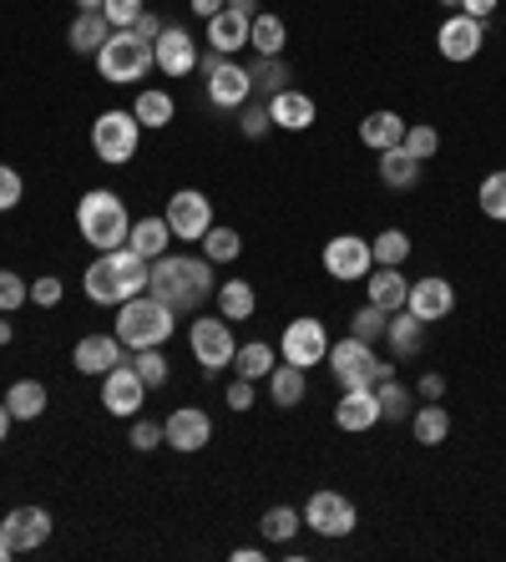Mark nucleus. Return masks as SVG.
I'll return each mask as SVG.
<instances>
[{
    "label": "nucleus",
    "instance_id": "nucleus-1",
    "mask_svg": "<svg viewBox=\"0 0 506 562\" xmlns=\"http://www.w3.org/2000/svg\"><path fill=\"white\" fill-rule=\"evenodd\" d=\"M147 294L162 300L172 314L203 310V304L218 294V284H213V263L209 259H188V254H162V259H153Z\"/></svg>",
    "mask_w": 506,
    "mask_h": 562
},
{
    "label": "nucleus",
    "instance_id": "nucleus-2",
    "mask_svg": "<svg viewBox=\"0 0 506 562\" xmlns=\"http://www.w3.org/2000/svg\"><path fill=\"white\" fill-rule=\"evenodd\" d=\"M147 274H153V263H147L137 249L122 244V249L97 254V259L87 263L81 289H87L91 304H112V310H117V304L132 300V294H147Z\"/></svg>",
    "mask_w": 506,
    "mask_h": 562
},
{
    "label": "nucleus",
    "instance_id": "nucleus-3",
    "mask_svg": "<svg viewBox=\"0 0 506 562\" xmlns=\"http://www.w3.org/2000/svg\"><path fill=\"white\" fill-rule=\"evenodd\" d=\"M77 234L87 238L97 254L122 249V244H127V234H132L127 203H122L112 188H91V193H81V203H77Z\"/></svg>",
    "mask_w": 506,
    "mask_h": 562
},
{
    "label": "nucleus",
    "instance_id": "nucleus-4",
    "mask_svg": "<svg viewBox=\"0 0 506 562\" xmlns=\"http://www.w3.org/2000/svg\"><path fill=\"white\" fill-rule=\"evenodd\" d=\"M112 335H117L127 350H157V345L172 340V325H178V314L168 310L162 300L153 294H132V300L117 304V319H112Z\"/></svg>",
    "mask_w": 506,
    "mask_h": 562
},
{
    "label": "nucleus",
    "instance_id": "nucleus-5",
    "mask_svg": "<svg viewBox=\"0 0 506 562\" xmlns=\"http://www.w3.org/2000/svg\"><path fill=\"white\" fill-rule=\"evenodd\" d=\"M153 66H157L153 41H143L137 31H112L106 46L97 52V71H102V81H112V87H132V81H143Z\"/></svg>",
    "mask_w": 506,
    "mask_h": 562
},
{
    "label": "nucleus",
    "instance_id": "nucleus-6",
    "mask_svg": "<svg viewBox=\"0 0 506 562\" xmlns=\"http://www.w3.org/2000/svg\"><path fill=\"white\" fill-rule=\"evenodd\" d=\"M137 147H143V122L132 112H122V106H112V112H102L91 122V153L102 157L106 168H127L137 157Z\"/></svg>",
    "mask_w": 506,
    "mask_h": 562
},
{
    "label": "nucleus",
    "instance_id": "nucleus-7",
    "mask_svg": "<svg viewBox=\"0 0 506 562\" xmlns=\"http://www.w3.org/2000/svg\"><path fill=\"white\" fill-rule=\"evenodd\" d=\"M325 366L335 370L339 391H355V385H380V380L395 375V366H385V360H380L375 345L355 340V335H350V340H339V345H329Z\"/></svg>",
    "mask_w": 506,
    "mask_h": 562
},
{
    "label": "nucleus",
    "instance_id": "nucleus-8",
    "mask_svg": "<svg viewBox=\"0 0 506 562\" xmlns=\"http://www.w3.org/2000/svg\"><path fill=\"white\" fill-rule=\"evenodd\" d=\"M188 345H193V360L203 366V375H223V370L234 366V355H238V345H234V325L228 319H213V314H203V319H193V329H188Z\"/></svg>",
    "mask_w": 506,
    "mask_h": 562
},
{
    "label": "nucleus",
    "instance_id": "nucleus-9",
    "mask_svg": "<svg viewBox=\"0 0 506 562\" xmlns=\"http://www.w3.org/2000/svg\"><path fill=\"white\" fill-rule=\"evenodd\" d=\"M203 66V87H209V102L223 106V112H238V106L254 97V81H248V66H238L234 56H218L209 52V61Z\"/></svg>",
    "mask_w": 506,
    "mask_h": 562
},
{
    "label": "nucleus",
    "instance_id": "nucleus-10",
    "mask_svg": "<svg viewBox=\"0 0 506 562\" xmlns=\"http://www.w3.org/2000/svg\"><path fill=\"white\" fill-rule=\"evenodd\" d=\"M304 527L319 537H350L355 527H360V512H355V502L345 497V492H335V486H319L310 502H304Z\"/></svg>",
    "mask_w": 506,
    "mask_h": 562
},
{
    "label": "nucleus",
    "instance_id": "nucleus-11",
    "mask_svg": "<svg viewBox=\"0 0 506 562\" xmlns=\"http://www.w3.org/2000/svg\"><path fill=\"white\" fill-rule=\"evenodd\" d=\"M279 355H284L289 366H299V370L325 366V355H329L325 319H314V314H299V319H289V325H284V340H279Z\"/></svg>",
    "mask_w": 506,
    "mask_h": 562
},
{
    "label": "nucleus",
    "instance_id": "nucleus-12",
    "mask_svg": "<svg viewBox=\"0 0 506 562\" xmlns=\"http://www.w3.org/2000/svg\"><path fill=\"white\" fill-rule=\"evenodd\" d=\"M162 218H168L172 238H182V244H198V238L213 228V203H209V193H198V188H178V193L168 198Z\"/></svg>",
    "mask_w": 506,
    "mask_h": 562
},
{
    "label": "nucleus",
    "instance_id": "nucleus-13",
    "mask_svg": "<svg viewBox=\"0 0 506 562\" xmlns=\"http://www.w3.org/2000/svg\"><path fill=\"white\" fill-rule=\"evenodd\" d=\"M375 269V254H370V238L360 234H335L325 244V274L329 279H345V284H355V279H364Z\"/></svg>",
    "mask_w": 506,
    "mask_h": 562
},
{
    "label": "nucleus",
    "instance_id": "nucleus-14",
    "mask_svg": "<svg viewBox=\"0 0 506 562\" xmlns=\"http://www.w3.org/2000/svg\"><path fill=\"white\" fill-rule=\"evenodd\" d=\"M143 401H147V385H143V375L132 370V360H122V366H112L102 375V406L112 411V416H122V420L143 416Z\"/></svg>",
    "mask_w": 506,
    "mask_h": 562
},
{
    "label": "nucleus",
    "instance_id": "nucleus-15",
    "mask_svg": "<svg viewBox=\"0 0 506 562\" xmlns=\"http://www.w3.org/2000/svg\"><path fill=\"white\" fill-rule=\"evenodd\" d=\"M162 446L182 451V457H193V451L213 446V420H209V411H198V406H178L168 420H162Z\"/></svg>",
    "mask_w": 506,
    "mask_h": 562
},
{
    "label": "nucleus",
    "instance_id": "nucleus-16",
    "mask_svg": "<svg viewBox=\"0 0 506 562\" xmlns=\"http://www.w3.org/2000/svg\"><path fill=\"white\" fill-rule=\"evenodd\" d=\"M0 537L11 542V552H36L46 537H52V512L46 507H11L5 522H0Z\"/></svg>",
    "mask_w": 506,
    "mask_h": 562
},
{
    "label": "nucleus",
    "instance_id": "nucleus-17",
    "mask_svg": "<svg viewBox=\"0 0 506 562\" xmlns=\"http://www.w3.org/2000/svg\"><path fill=\"white\" fill-rule=\"evenodd\" d=\"M481 41H486V31H481V21L476 15H466V11H456L451 21L436 31V46H441L446 61H476Z\"/></svg>",
    "mask_w": 506,
    "mask_h": 562
},
{
    "label": "nucleus",
    "instance_id": "nucleus-18",
    "mask_svg": "<svg viewBox=\"0 0 506 562\" xmlns=\"http://www.w3.org/2000/svg\"><path fill=\"white\" fill-rule=\"evenodd\" d=\"M405 310L416 314V319H426V325H436V319H446V314L456 310V284L451 279H441V274L416 279L411 294H405Z\"/></svg>",
    "mask_w": 506,
    "mask_h": 562
},
{
    "label": "nucleus",
    "instance_id": "nucleus-19",
    "mask_svg": "<svg viewBox=\"0 0 506 562\" xmlns=\"http://www.w3.org/2000/svg\"><path fill=\"white\" fill-rule=\"evenodd\" d=\"M153 56H157V71H168V77H188V71H198V41L188 36L182 26H168L162 36L153 41Z\"/></svg>",
    "mask_w": 506,
    "mask_h": 562
},
{
    "label": "nucleus",
    "instance_id": "nucleus-20",
    "mask_svg": "<svg viewBox=\"0 0 506 562\" xmlns=\"http://www.w3.org/2000/svg\"><path fill=\"white\" fill-rule=\"evenodd\" d=\"M375 420H380L375 385H355V391H345V395H339V406H335V426H339V431L360 436V431H370Z\"/></svg>",
    "mask_w": 506,
    "mask_h": 562
},
{
    "label": "nucleus",
    "instance_id": "nucleus-21",
    "mask_svg": "<svg viewBox=\"0 0 506 562\" xmlns=\"http://www.w3.org/2000/svg\"><path fill=\"white\" fill-rule=\"evenodd\" d=\"M127 345L117 340V335H87V340H77V350H71V366L81 370V375H106L112 366H122L127 360Z\"/></svg>",
    "mask_w": 506,
    "mask_h": 562
},
{
    "label": "nucleus",
    "instance_id": "nucleus-22",
    "mask_svg": "<svg viewBox=\"0 0 506 562\" xmlns=\"http://www.w3.org/2000/svg\"><path fill=\"white\" fill-rule=\"evenodd\" d=\"M269 117H273V127H284V132H310L314 117H319V106H314L310 92L284 87L279 97H269Z\"/></svg>",
    "mask_w": 506,
    "mask_h": 562
},
{
    "label": "nucleus",
    "instance_id": "nucleus-23",
    "mask_svg": "<svg viewBox=\"0 0 506 562\" xmlns=\"http://www.w3.org/2000/svg\"><path fill=\"white\" fill-rule=\"evenodd\" d=\"M405 127H411V122H405L401 112L380 106V112H370V117L360 122V143L370 147V153H390V147L405 143Z\"/></svg>",
    "mask_w": 506,
    "mask_h": 562
},
{
    "label": "nucleus",
    "instance_id": "nucleus-24",
    "mask_svg": "<svg viewBox=\"0 0 506 562\" xmlns=\"http://www.w3.org/2000/svg\"><path fill=\"white\" fill-rule=\"evenodd\" d=\"M370 304H380V310L385 314H395V310H405V294H411V279L401 274V269H395V263H375V269H370Z\"/></svg>",
    "mask_w": 506,
    "mask_h": 562
},
{
    "label": "nucleus",
    "instance_id": "nucleus-25",
    "mask_svg": "<svg viewBox=\"0 0 506 562\" xmlns=\"http://www.w3.org/2000/svg\"><path fill=\"white\" fill-rule=\"evenodd\" d=\"M106 36H112V21H106L102 11H77V21H71V31H66L71 52L91 56V61H97V52L106 46Z\"/></svg>",
    "mask_w": 506,
    "mask_h": 562
},
{
    "label": "nucleus",
    "instance_id": "nucleus-26",
    "mask_svg": "<svg viewBox=\"0 0 506 562\" xmlns=\"http://www.w3.org/2000/svg\"><path fill=\"white\" fill-rule=\"evenodd\" d=\"M248 26H254V21H244V15H234L228 5H223V11L209 21V52L238 56V52L248 46Z\"/></svg>",
    "mask_w": 506,
    "mask_h": 562
},
{
    "label": "nucleus",
    "instance_id": "nucleus-27",
    "mask_svg": "<svg viewBox=\"0 0 506 562\" xmlns=\"http://www.w3.org/2000/svg\"><path fill=\"white\" fill-rule=\"evenodd\" d=\"M213 304H218V314L228 325H244V319H254V310H259V294H254L248 279H228V284H218Z\"/></svg>",
    "mask_w": 506,
    "mask_h": 562
},
{
    "label": "nucleus",
    "instance_id": "nucleus-28",
    "mask_svg": "<svg viewBox=\"0 0 506 562\" xmlns=\"http://www.w3.org/2000/svg\"><path fill=\"white\" fill-rule=\"evenodd\" d=\"M127 249H137L147 263L162 259V254L172 249V228H168V218H137V223H132V234H127Z\"/></svg>",
    "mask_w": 506,
    "mask_h": 562
},
{
    "label": "nucleus",
    "instance_id": "nucleus-29",
    "mask_svg": "<svg viewBox=\"0 0 506 562\" xmlns=\"http://www.w3.org/2000/svg\"><path fill=\"white\" fill-rule=\"evenodd\" d=\"M385 345L401 355V360L405 355H416L420 345H426V319H416L411 310H395L390 314V325H385Z\"/></svg>",
    "mask_w": 506,
    "mask_h": 562
},
{
    "label": "nucleus",
    "instance_id": "nucleus-30",
    "mask_svg": "<svg viewBox=\"0 0 506 562\" xmlns=\"http://www.w3.org/2000/svg\"><path fill=\"white\" fill-rule=\"evenodd\" d=\"M304 395H310V380H304V370L299 366H273V375H269V401L279 411H294L299 401H304Z\"/></svg>",
    "mask_w": 506,
    "mask_h": 562
},
{
    "label": "nucleus",
    "instance_id": "nucleus-31",
    "mask_svg": "<svg viewBox=\"0 0 506 562\" xmlns=\"http://www.w3.org/2000/svg\"><path fill=\"white\" fill-rule=\"evenodd\" d=\"M132 117L143 122V132L147 127H172V117H178V102H172L168 92H157V87H143L137 92V102H132Z\"/></svg>",
    "mask_w": 506,
    "mask_h": 562
},
{
    "label": "nucleus",
    "instance_id": "nucleus-32",
    "mask_svg": "<svg viewBox=\"0 0 506 562\" xmlns=\"http://www.w3.org/2000/svg\"><path fill=\"white\" fill-rule=\"evenodd\" d=\"M5 406H11V420H36L41 411L52 406V395H46V385H41V380H11Z\"/></svg>",
    "mask_w": 506,
    "mask_h": 562
},
{
    "label": "nucleus",
    "instance_id": "nucleus-33",
    "mask_svg": "<svg viewBox=\"0 0 506 562\" xmlns=\"http://www.w3.org/2000/svg\"><path fill=\"white\" fill-rule=\"evenodd\" d=\"M411 431H416L420 446H441L446 436H451V411L436 406V401H426V406L411 411Z\"/></svg>",
    "mask_w": 506,
    "mask_h": 562
},
{
    "label": "nucleus",
    "instance_id": "nucleus-34",
    "mask_svg": "<svg viewBox=\"0 0 506 562\" xmlns=\"http://www.w3.org/2000/svg\"><path fill=\"white\" fill-rule=\"evenodd\" d=\"M248 81H254V97H263V102H269V97H279L294 77H289L284 56H259V61L248 66Z\"/></svg>",
    "mask_w": 506,
    "mask_h": 562
},
{
    "label": "nucleus",
    "instance_id": "nucleus-35",
    "mask_svg": "<svg viewBox=\"0 0 506 562\" xmlns=\"http://www.w3.org/2000/svg\"><path fill=\"white\" fill-rule=\"evenodd\" d=\"M380 183L385 188H416L420 183V157H411L405 147L380 153Z\"/></svg>",
    "mask_w": 506,
    "mask_h": 562
},
{
    "label": "nucleus",
    "instance_id": "nucleus-36",
    "mask_svg": "<svg viewBox=\"0 0 506 562\" xmlns=\"http://www.w3.org/2000/svg\"><path fill=\"white\" fill-rule=\"evenodd\" d=\"M273 366H279V350H273V345H263V340L238 345V355H234V370L244 380H269Z\"/></svg>",
    "mask_w": 506,
    "mask_h": 562
},
{
    "label": "nucleus",
    "instance_id": "nucleus-37",
    "mask_svg": "<svg viewBox=\"0 0 506 562\" xmlns=\"http://www.w3.org/2000/svg\"><path fill=\"white\" fill-rule=\"evenodd\" d=\"M284 41H289V31H284V21L279 15H254V26H248V46L259 56H284Z\"/></svg>",
    "mask_w": 506,
    "mask_h": 562
},
{
    "label": "nucleus",
    "instance_id": "nucleus-38",
    "mask_svg": "<svg viewBox=\"0 0 506 562\" xmlns=\"http://www.w3.org/2000/svg\"><path fill=\"white\" fill-rule=\"evenodd\" d=\"M198 244H203V259L209 263H234L238 254H244V238H238V228H228V223H213Z\"/></svg>",
    "mask_w": 506,
    "mask_h": 562
},
{
    "label": "nucleus",
    "instance_id": "nucleus-39",
    "mask_svg": "<svg viewBox=\"0 0 506 562\" xmlns=\"http://www.w3.org/2000/svg\"><path fill=\"white\" fill-rule=\"evenodd\" d=\"M375 401H380V420H411V411H416V395L405 391L395 375L375 385Z\"/></svg>",
    "mask_w": 506,
    "mask_h": 562
},
{
    "label": "nucleus",
    "instance_id": "nucleus-40",
    "mask_svg": "<svg viewBox=\"0 0 506 562\" xmlns=\"http://www.w3.org/2000/svg\"><path fill=\"white\" fill-rule=\"evenodd\" d=\"M299 527H304V512H294V507H269V512H263V522H259V532H263V542L284 548V542H294Z\"/></svg>",
    "mask_w": 506,
    "mask_h": 562
},
{
    "label": "nucleus",
    "instance_id": "nucleus-41",
    "mask_svg": "<svg viewBox=\"0 0 506 562\" xmlns=\"http://www.w3.org/2000/svg\"><path fill=\"white\" fill-rule=\"evenodd\" d=\"M370 254H375V263H395V269H401V263L411 259V234H405V228H385V234L370 238Z\"/></svg>",
    "mask_w": 506,
    "mask_h": 562
},
{
    "label": "nucleus",
    "instance_id": "nucleus-42",
    "mask_svg": "<svg viewBox=\"0 0 506 562\" xmlns=\"http://www.w3.org/2000/svg\"><path fill=\"white\" fill-rule=\"evenodd\" d=\"M132 370H137V375H143V385L147 391H157V385H168V355H162V345H157V350H132Z\"/></svg>",
    "mask_w": 506,
    "mask_h": 562
},
{
    "label": "nucleus",
    "instance_id": "nucleus-43",
    "mask_svg": "<svg viewBox=\"0 0 506 562\" xmlns=\"http://www.w3.org/2000/svg\"><path fill=\"white\" fill-rule=\"evenodd\" d=\"M476 203H481V213H486V218L506 223V168H502V172H492V178H481Z\"/></svg>",
    "mask_w": 506,
    "mask_h": 562
},
{
    "label": "nucleus",
    "instance_id": "nucleus-44",
    "mask_svg": "<svg viewBox=\"0 0 506 562\" xmlns=\"http://www.w3.org/2000/svg\"><path fill=\"white\" fill-rule=\"evenodd\" d=\"M385 325H390V314L380 310V304H364V310H355L350 335L364 340V345H375V340H385Z\"/></svg>",
    "mask_w": 506,
    "mask_h": 562
},
{
    "label": "nucleus",
    "instance_id": "nucleus-45",
    "mask_svg": "<svg viewBox=\"0 0 506 562\" xmlns=\"http://www.w3.org/2000/svg\"><path fill=\"white\" fill-rule=\"evenodd\" d=\"M405 153L411 157H420V162H426V157H436L441 153V132L430 127V122H411V127H405Z\"/></svg>",
    "mask_w": 506,
    "mask_h": 562
},
{
    "label": "nucleus",
    "instance_id": "nucleus-46",
    "mask_svg": "<svg viewBox=\"0 0 506 562\" xmlns=\"http://www.w3.org/2000/svg\"><path fill=\"white\" fill-rule=\"evenodd\" d=\"M21 304H31V284L15 269H0V314H15Z\"/></svg>",
    "mask_w": 506,
    "mask_h": 562
},
{
    "label": "nucleus",
    "instance_id": "nucleus-47",
    "mask_svg": "<svg viewBox=\"0 0 506 562\" xmlns=\"http://www.w3.org/2000/svg\"><path fill=\"white\" fill-rule=\"evenodd\" d=\"M238 132H244V137H254V143H259V137H269V132H273L269 102H254V106L244 102V117H238Z\"/></svg>",
    "mask_w": 506,
    "mask_h": 562
},
{
    "label": "nucleus",
    "instance_id": "nucleus-48",
    "mask_svg": "<svg viewBox=\"0 0 506 562\" xmlns=\"http://www.w3.org/2000/svg\"><path fill=\"white\" fill-rule=\"evenodd\" d=\"M143 11H147L143 0H106V5H102V15L112 21V31H132Z\"/></svg>",
    "mask_w": 506,
    "mask_h": 562
},
{
    "label": "nucleus",
    "instance_id": "nucleus-49",
    "mask_svg": "<svg viewBox=\"0 0 506 562\" xmlns=\"http://www.w3.org/2000/svg\"><path fill=\"white\" fill-rule=\"evenodd\" d=\"M162 446V420L132 416V451H157Z\"/></svg>",
    "mask_w": 506,
    "mask_h": 562
},
{
    "label": "nucleus",
    "instance_id": "nucleus-50",
    "mask_svg": "<svg viewBox=\"0 0 506 562\" xmlns=\"http://www.w3.org/2000/svg\"><path fill=\"white\" fill-rule=\"evenodd\" d=\"M21 198H26V183H21V172H15L11 162H0V213H11Z\"/></svg>",
    "mask_w": 506,
    "mask_h": 562
},
{
    "label": "nucleus",
    "instance_id": "nucleus-51",
    "mask_svg": "<svg viewBox=\"0 0 506 562\" xmlns=\"http://www.w3.org/2000/svg\"><path fill=\"white\" fill-rule=\"evenodd\" d=\"M61 279L56 274H41V279H31V304H36V310H56V304H61Z\"/></svg>",
    "mask_w": 506,
    "mask_h": 562
},
{
    "label": "nucleus",
    "instance_id": "nucleus-52",
    "mask_svg": "<svg viewBox=\"0 0 506 562\" xmlns=\"http://www.w3.org/2000/svg\"><path fill=\"white\" fill-rule=\"evenodd\" d=\"M254 385H259V380H244V375H238L234 385H228V411H248V406H254Z\"/></svg>",
    "mask_w": 506,
    "mask_h": 562
},
{
    "label": "nucleus",
    "instance_id": "nucleus-53",
    "mask_svg": "<svg viewBox=\"0 0 506 562\" xmlns=\"http://www.w3.org/2000/svg\"><path fill=\"white\" fill-rule=\"evenodd\" d=\"M132 31H137V36H143V41H157V36H162V31H168V21H162V15H153V11H143V15H137V26H132Z\"/></svg>",
    "mask_w": 506,
    "mask_h": 562
},
{
    "label": "nucleus",
    "instance_id": "nucleus-54",
    "mask_svg": "<svg viewBox=\"0 0 506 562\" xmlns=\"http://www.w3.org/2000/svg\"><path fill=\"white\" fill-rule=\"evenodd\" d=\"M441 395H446V375H436V370L420 375V401H441Z\"/></svg>",
    "mask_w": 506,
    "mask_h": 562
},
{
    "label": "nucleus",
    "instance_id": "nucleus-55",
    "mask_svg": "<svg viewBox=\"0 0 506 562\" xmlns=\"http://www.w3.org/2000/svg\"><path fill=\"white\" fill-rule=\"evenodd\" d=\"M188 5H193L198 21H213V15H218L223 5H228V0H188Z\"/></svg>",
    "mask_w": 506,
    "mask_h": 562
},
{
    "label": "nucleus",
    "instance_id": "nucleus-56",
    "mask_svg": "<svg viewBox=\"0 0 506 562\" xmlns=\"http://www.w3.org/2000/svg\"><path fill=\"white\" fill-rule=\"evenodd\" d=\"M461 11L476 15V21H486V15H496V0H461Z\"/></svg>",
    "mask_w": 506,
    "mask_h": 562
},
{
    "label": "nucleus",
    "instance_id": "nucleus-57",
    "mask_svg": "<svg viewBox=\"0 0 506 562\" xmlns=\"http://www.w3.org/2000/svg\"><path fill=\"white\" fill-rule=\"evenodd\" d=\"M228 11L244 15V21H254V15H259V0H228Z\"/></svg>",
    "mask_w": 506,
    "mask_h": 562
},
{
    "label": "nucleus",
    "instance_id": "nucleus-58",
    "mask_svg": "<svg viewBox=\"0 0 506 562\" xmlns=\"http://www.w3.org/2000/svg\"><path fill=\"white\" fill-rule=\"evenodd\" d=\"M5 436H11V406L0 401V441H5Z\"/></svg>",
    "mask_w": 506,
    "mask_h": 562
},
{
    "label": "nucleus",
    "instance_id": "nucleus-59",
    "mask_svg": "<svg viewBox=\"0 0 506 562\" xmlns=\"http://www.w3.org/2000/svg\"><path fill=\"white\" fill-rule=\"evenodd\" d=\"M11 340H15V325L5 319V314H0V345H11Z\"/></svg>",
    "mask_w": 506,
    "mask_h": 562
},
{
    "label": "nucleus",
    "instance_id": "nucleus-60",
    "mask_svg": "<svg viewBox=\"0 0 506 562\" xmlns=\"http://www.w3.org/2000/svg\"><path fill=\"white\" fill-rule=\"evenodd\" d=\"M106 0H77V11H102Z\"/></svg>",
    "mask_w": 506,
    "mask_h": 562
},
{
    "label": "nucleus",
    "instance_id": "nucleus-61",
    "mask_svg": "<svg viewBox=\"0 0 506 562\" xmlns=\"http://www.w3.org/2000/svg\"><path fill=\"white\" fill-rule=\"evenodd\" d=\"M5 558H15V552H11V542H5V537H0V562H5Z\"/></svg>",
    "mask_w": 506,
    "mask_h": 562
},
{
    "label": "nucleus",
    "instance_id": "nucleus-62",
    "mask_svg": "<svg viewBox=\"0 0 506 562\" xmlns=\"http://www.w3.org/2000/svg\"><path fill=\"white\" fill-rule=\"evenodd\" d=\"M441 5H451V11H461V0H441Z\"/></svg>",
    "mask_w": 506,
    "mask_h": 562
}]
</instances>
